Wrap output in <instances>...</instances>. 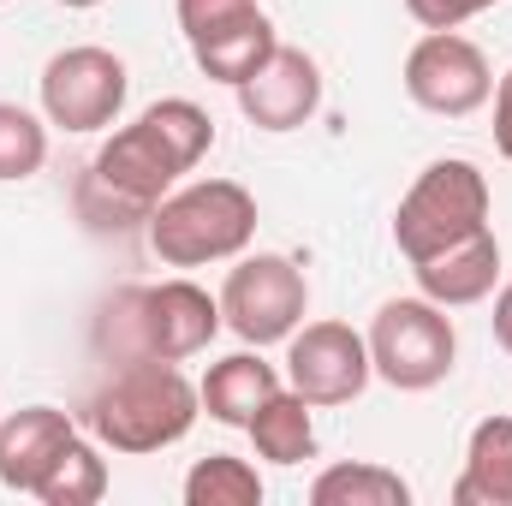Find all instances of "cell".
<instances>
[{"mask_svg":"<svg viewBox=\"0 0 512 506\" xmlns=\"http://www.w3.org/2000/svg\"><path fill=\"white\" fill-rule=\"evenodd\" d=\"M304 310H310V280H304V268L292 256L280 251L239 256V268L221 286V322L256 352L292 340Z\"/></svg>","mask_w":512,"mask_h":506,"instance_id":"cell-7","label":"cell"},{"mask_svg":"<svg viewBox=\"0 0 512 506\" xmlns=\"http://www.w3.org/2000/svg\"><path fill=\"white\" fill-rule=\"evenodd\" d=\"M78 435V423L60 405H24L0 417V483L18 495H36V483L48 477V465L60 459V447Z\"/></svg>","mask_w":512,"mask_h":506,"instance_id":"cell-13","label":"cell"},{"mask_svg":"<svg viewBox=\"0 0 512 506\" xmlns=\"http://www.w3.org/2000/svg\"><path fill=\"white\" fill-rule=\"evenodd\" d=\"M483 227H489V179L465 155L429 161L393 209V245L405 262H423V256L447 251Z\"/></svg>","mask_w":512,"mask_h":506,"instance_id":"cell-5","label":"cell"},{"mask_svg":"<svg viewBox=\"0 0 512 506\" xmlns=\"http://www.w3.org/2000/svg\"><path fill=\"white\" fill-rule=\"evenodd\" d=\"M221 334V298H209L197 280H161V286H126L114 292V304L102 310V352L114 364L137 358H161V364H185L197 352H209V340Z\"/></svg>","mask_w":512,"mask_h":506,"instance_id":"cell-3","label":"cell"},{"mask_svg":"<svg viewBox=\"0 0 512 506\" xmlns=\"http://www.w3.org/2000/svg\"><path fill=\"white\" fill-rule=\"evenodd\" d=\"M489 322H495V340H501V352H512V280L495 292V316H489Z\"/></svg>","mask_w":512,"mask_h":506,"instance_id":"cell-25","label":"cell"},{"mask_svg":"<svg viewBox=\"0 0 512 506\" xmlns=\"http://www.w3.org/2000/svg\"><path fill=\"white\" fill-rule=\"evenodd\" d=\"M411 274H417V292L435 298L441 310L483 304L495 292V280H501V239H495V227H483V233H471V239H459L447 251L411 262Z\"/></svg>","mask_w":512,"mask_h":506,"instance_id":"cell-12","label":"cell"},{"mask_svg":"<svg viewBox=\"0 0 512 506\" xmlns=\"http://www.w3.org/2000/svg\"><path fill=\"white\" fill-rule=\"evenodd\" d=\"M256 12H262L256 0H179V30H185V42H209Z\"/></svg>","mask_w":512,"mask_h":506,"instance_id":"cell-22","label":"cell"},{"mask_svg":"<svg viewBox=\"0 0 512 506\" xmlns=\"http://www.w3.org/2000/svg\"><path fill=\"white\" fill-rule=\"evenodd\" d=\"M280 48V36H274V24H268V12H256L245 24H233V30H221V36H209V42H191V54H197V66H203V78H215V84H245L256 78V66L268 60Z\"/></svg>","mask_w":512,"mask_h":506,"instance_id":"cell-17","label":"cell"},{"mask_svg":"<svg viewBox=\"0 0 512 506\" xmlns=\"http://www.w3.org/2000/svg\"><path fill=\"white\" fill-rule=\"evenodd\" d=\"M495 0H405V12L423 24V30H459L465 18H477V12H489Z\"/></svg>","mask_w":512,"mask_h":506,"instance_id":"cell-23","label":"cell"},{"mask_svg":"<svg viewBox=\"0 0 512 506\" xmlns=\"http://www.w3.org/2000/svg\"><path fill=\"white\" fill-rule=\"evenodd\" d=\"M316 108H322V66L286 42L256 66V78L239 84V114L256 131H298Z\"/></svg>","mask_w":512,"mask_h":506,"instance_id":"cell-11","label":"cell"},{"mask_svg":"<svg viewBox=\"0 0 512 506\" xmlns=\"http://www.w3.org/2000/svg\"><path fill=\"white\" fill-rule=\"evenodd\" d=\"M453 501L459 506H512V417H483L471 429Z\"/></svg>","mask_w":512,"mask_h":506,"instance_id":"cell-15","label":"cell"},{"mask_svg":"<svg viewBox=\"0 0 512 506\" xmlns=\"http://www.w3.org/2000/svg\"><path fill=\"white\" fill-rule=\"evenodd\" d=\"M310 411H316V405H310L304 393L280 387V393L251 417L256 459H268V465H304V459H316V417H310Z\"/></svg>","mask_w":512,"mask_h":506,"instance_id":"cell-16","label":"cell"},{"mask_svg":"<svg viewBox=\"0 0 512 506\" xmlns=\"http://www.w3.org/2000/svg\"><path fill=\"white\" fill-rule=\"evenodd\" d=\"M286 381L274 364H262L256 352H233V358H221V364H209V376H203V411L215 417V423H227V429H251V417L280 393Z\"/></svg>","mask_w":512,"mask_h":506,"instance_id":"cell-14","label":"cell"},{"mask_svg":"<svg viewBox=\"0 0 512 506\" xmlns=\"http://www.w3.org/2000/svg\"><path fill=\"white\" fill-rule=\"evenodd\" d=\"M185 501L191 506H262V477H256L251 459L209 453V459L191 465V477H185Z\"/></svg>","mask_w":512,"mask_h":506,"instance_id":"cell-20","label":"cell"},{"mask_svg":"<svg viewBox=\"0 0 512 506\" xmlns=\"http://www.w3.org/2000/svg\"><path fill=\"white\" fill-rule=\"evenodd\" d=\"M197 417H203V393L179 376V364H161V358L120 364L84 405V423L96 429V441L131 459L185 441Z\"/></svg>","mask_w":512,"mask_h":506,"instance_id":"cell-2","label":"cell"},{"mask_svg":"<svg viewBox=\"0 0 512 506\" xmlns=\"http://www.w3.org/2000/svg\"><path fill=\"white\" fill-rule=\"evenodd\" d=\"M209 149H215V120L191 96L149 102L126 131H114L96 149L78 203L96 227H137Z\"/></svg>","mask_w":512,"mask_h":506,"instance_id":"cell-1","label":"cell"},{"mask_svg":"<svg viewBox=\"0 0 512 506\" xmlns=\"http://www.w3.org/2000/svg\"><path fill=\"white\" fill-rule=\"evenodd\" d=\"M42 161H48V120H36L18 102H0V185L42 173Z\"/></svg>","mask_w":512,"mask_h":506,"instance_id":"cell-21","label":"cell"},{"mask_svg":"<svg viewBox=\"0 0 512 506\" xmlns=\"http://www.w3.org/2000/svg\"><path fill=\"white\" fill-rule=\"evenodd\" d=\"M405 501H411V483L387 465H370V459L328 465L310 483V506H405Z\"/></svg>","mask_w":512,"mask_h":506,"instance_id":"cell-18","label":"cell"},{"mask_svg":"<svg viewBox=\"0 0 512 506\" xmlns=\"http://www.w3.org/2000/svg\"><path fill=\"white\" fill-rule=\"evenodd\" d=\"M370 376V340L352 322H298L286 340V387L310 405H352Z\"/></svg>","mask_w":512,"mask_h":506,"instance_id":"cell-10","label":"cell"},{"mask_svg":"<svg viewBox=\"0 0 512 506\" xmlns=\"http://www.w3.org/2000/svg\"><path fill=\"white\" fill-rule=\"evenodd\" d=\"M495 149L512 161V66H507V78L495 84Z\"/></svg>","mask_w":512,"mask_h":506,"instance_id":"cell-24","label":"cell"},{"mask_svg":"<svg viewBox=\"0 0 512 506\" xmlns=\"http://www.w3.org/2000/svg\"><path fill=\"white\" fill-rule=\"evenodd\" d=\"M108 495V459L102 447H90L84 435H72L60 447V459L48 465V477L36 483V501L42 506H96Z\"/></svg>","mask_w":512,"mask_h":506,"instance_id":"cell-19","label":"cell"},{"mask_svg":"<svg viewBox=\"0 0 512 506\" xmlns=\"http://www.w3.org/2000/svg\"><path fill=\"white\" fill-rule=\"evenodd\" d=\"M149 251L167 268H203V262H233L256 239V197L239 179H197L167 191L149 221Z\"/></svg>","mask_w":512,"mask_h":506,"instance_id":"cell-4","label":"cell"},{"mask_svg":"<svg viewBox=\"0 0 512 506\" xmlns=\"http://www.w3.org/2000/svg\"><path fill=\"white\" fill-rule=\"evenodd\" d=\"M405 96H411L423 114L465 120V114H477V108L495 96L489 54H483L471 36H459V30H429V36L405 54Z\"/></svg>","mask_w":512,"mask_h":506,"instance_id":"cell-9","label":"cell"},{"mask_svg":"<svg viewBox=\"0 0 512 506\" xmlns=\"http://www.w3.org/2000/svg\"><path fill=\"white\" fill-rule=\"evenodd\" d=\"M131 72L114 48L78 42L42 66V120L60 131H102L120 120Z\"/></svg>","mask_w":512,"mask_h":506,"instance_id":"cell-8","label":"cell"},{"mask_svg":"<svg viewBox=\"0 0 512 506\" xmlns=\"http://www.w3.org/2000/svg\"><path fill=\"white\" fill-rule=\"evenodd\" d=\"M60 6H72V12H84V6H102V0H60Z\"/></svg>","mask_w":512,"mask_h":506,"instance_id":"cell-26","label":"cell"},{"mask_svg":"<svg viewBox=\"0 0 512 506\" xmlns=\"http://www.w3.org/2000/svg\"><path fill=\"white\" fill-rule=\"evenodd\" d=\"M370 370L399 393H429L453 376L459 334L435 298H387L370 322Z\"/></svg>","mask_w":512,"mask_h":506,"instance_id":"cell-6","label":"cell"}]
</instances>
